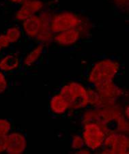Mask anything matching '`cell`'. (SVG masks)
<instances>
[{
	"label": "cell",
	"instance_id": "6da1fadb",
	"mask_svg": "<svg viewBox=\"0 0 129 154\" xmlns=\"http://www.w3.org/2000/svg\"><path fill=\"white\" fill-rule=\"evenodd\" d=\"M122 68L118 60L112 58H103L96 61L87 75V81L90 85L106 81H115Z\"/></svg>",
	"mask_w": 129,
	"mask_h": 154
},
{
	"label": "cell",
	"instance_id": "7a4b0ae2",
	"mask_svg": "<svg viewBox=\"0 0 129 154\" xmlns=\"http://www.w3.org/2000/svg\"><path fill=\"white\" fill-rule=\"evenodd\" d=\"M109 129V125L102 122H83L81 135L85 147L91 151H100L102 148L106 133Z\"/></svg>",
	"mask_w": 129,
	"mask_h": 154
},
{
	"label": "cell",
	"instance_id": "3957f363",
	"mask_svg": "<svg viewBox=\"0 0 129 154\" xmlns=\"http://www.w3.org/2000/svg\"><path fill=\"white\" fill-rule=\"evenodd\" d=\"M83 17L73 11H60L53 14L50 29L54 34L64 31L78 29Z\"/></svg>",
	"mask_w": 129,
	"mask_h": 154
},
{
	"label": "cell",
	"instance_id": "277c9868",
	"mask_svg": "<svg viewBox=\"0 0 129 154\" xmlns=\"http://www.w3.org/2000/svg\"><path fill=\"white\" fill-rule=\"evenodd\" d=\"M129 139L127 134L110 129L106 133L102 148L100 150L103 154H128Z\"/></svg>",
	"mask_w": 129,
	"mask_h": 154
},
{
	"label": "cell",
	"instance_id": "5b68a950",
	"mask_svg": "<svg viewBox=\"0 0 129 154\" xmlns=\"http://www.w3.org/2000/svg\"><path fill=\"white\" fill-rule=\"evenodd\" d=\"M87 88L81 82L71 81L61 85L58 93L68 102L71 106L70 110H72L78 103L79 100L86 96Z\"/></svg>",
	"mask_w": 129,
	"mask_h": 154
},
{
	"label": "cell",
	"instance_id": "8992f818",
	"mask_svg": "<svg viewBox=\"0 0 129 154\" xmlns=\"http://www.w3.org/2000/svg\"><path fill=\"white\" fill-rule=\"evenodd\" d=\"M27 149V138L21 131L12 130L5 137V152L8 154H22Z\"/></svg>",
	"mask_w": 129,
	"mask_h": 154
},
{
	"label": "cell",
	"instance_id": "52a82bcc",
	"mask_svg": "<svg viewBox=\"0 0 129 154\" xmlns=\"http://www.w3.org/2000/svg\"><path fill=\"white\" fill-rule=\"evenodd\" d=\"M45 4L42 0H27L20 4L15 12V19L23 22L34 15L38 14L45 9Z\"/></svg>",
	"mask_w": 129,
	"mask_h": 154
},
{
	"label": "cell",
	"instance_id": "ba28073f",
	"mask_svg": "<svg viewBox=\"0 0 129 154\" xmlns=\"http://www.w3.org/2000/svg\"><path fill=\"white\" fill-rule=\"evenodd\" d=\"M93 87L99 94L100 97L119 100L126 94L124 90L118 85L115 81L103 82L94 85Z\"/></svg>",
	"mask_w": 129,
	"mask_h": 154
},
{
	"label": "cell",
	"instance_id": "9c48e42d",
	"mask_svg": "<svg viewBox=\"0 0 129 154\" xmlns=\"http://www.w3.org/2000/svg\"><path fill=\"white\" fill-rule=\"evenodd\" d=\"M81 38L79 29H70L55 34L53 42L62 48L71 47L75 45Z\"/></svg>",
	"mask_w": 129,
	"mask_h": 154
},
{
	"label": "cell",
	"instance_id": "30bf717a",
	"mask_svg": "<svg viewBox=\"0 0 129 154\" xmlns=\"http://www.w3.org/2000/svg\"><path fill=\"white\" fill-rule=\"evenodd\" d=\"M42 28V23L38 14L22 22V32L30 39H35Z\"/></svg>",
	"mask_w": 129,
	"mask_h": 154
},
{
	"label": "cell",
	"instance_id": "8fae6325",
	"mask_svg": "<svg viewBox=\"0 0 129 154\" xmlns=\"http://www.w3.org/2000/svg\"><path fill=\"white\" fill-rule=\"evenodd\" d=\"M49 108L52 115L55 116H61L68 112L71 106L68 102L58 92L52 95L50 97Z\"/></svg>",
	"mask_w": 129,
	"mask_h": 154
},
{
	"label": "cell",
	"instance_id": "7c38bea8",
	"mask_svg": "<svg viewBox=\"0 0 129 154\" xmlns=\"http://www.w3.org/2000/svg\"><path fill=\"white\" fill-rule=\"evenodd\" d=\"M20 65V58L17 53H7L0 59V70L4 73L17 70Z\"/></svg>",
	"mask_w": 129,
	"mask_h": 154
},
{
	"label": "cell",
	"instance_id": "4fadbf2b",
	"mask_svg": "<svg viewBox=\"0 0 129 154\" xmlns=\"http://www.w3.org/2000/svg\"><path fill=\"white\" fill-rule=\"evenodd\" d=\"M45 46L38 44L36 46L32 48L23 60V65L25 68H30L39 61L42 56Z\"/></svg>",
	"mask_w": 129,
	"mask_h": 154
},
{
	"label": "cell",
	"instance_id": "5bb4252c",
	"mask_svg": "<svg viewBox=\"0 0 129 154\" xmlns=\"http://www.w3.org/2000/svg\"><path fill=\"white\" fill-rule=\"evenodd\" d=\"M4 34L6 35L8 40L12 45V44L19 42L22 37L23 32L19 27L17 25H13V26L8 28Z\"/></svg>",
	"mask_w": 129,
	"mask_h": 154
},
{
	"label": "cell",
	"instance_id": "9a60e30c",
	"mask_svg": "<svg viewBox=\"0 0 129 154\" xmlns=\"http://www.w3.org/2000/svg\"><path fill=\"white\" fill-rule=\"evenodd\" d=\"M53 33L51 32V29L49 30H43L37 35L34 40H36L38 44H40L43 46H46L49 45L51 42H53L54 38Z\"/></svg>",
	"mask_w": 129,
	"mask_h": 154
},
{
	"label": "cell",
	"instance_id": "2e32d148",
	"mask_svg": "<svg viewBox=\"0 0 129 154\" xmlns=\"http://www.w3.org/2000/svg\"><path fill=\"white\" fill-rule=\"evenodd\" d=\"M86 97L88 102L89 107H96L100 100V97L94 87L90 85L87 88V93Z\"/></svg>",
	"mask_w": 129,
	"mask_h": 154
},
{
	"label": "cell",
	"instance_id": "e0dca14e",
	"mask_svg": "<svg viewBox=\"0 0 129 154\" xmlns=\"http://www.w3.org/2000/svg\"><path fill=\"white\" fill-rule=\"evenodd\" d=\"M13 130V125L10 120L0 118V137H6Z\"/></svg>",
	"mask_w": 129,
	"mask_h": 154
},
{
	"label": "cell",
	"instance_id": "ac0fdd59",
	"mask_svg": "<svg viewBox=\"0 0 129 154\" xmlns=\"http://www.w3.org/2000/svg\"><path fill=\"white\" fill-rule=\"evenodd\" d=\"M115 124L116 125L115 130L118 132L128 135L129 131L128 119H126L124 115L115 121Z\"/></svg>",
	"mask_w": 129,
	"mask_h": 154
},
{
	"label": "cell",
	"instance_id": "d6986e66",
	"mask_svg": "<svg viewBox=\"0 0 129 154\" xmlns=\"http://www.w3.org/2000/svg\"><path fill=\"white\" fill-rule=\"evenodd\" d=\"M71 147L74 151L80 149L85 147L84 142L81 135L79 134H74L71 137Z\"/></svg>",
	"mask_w": 129,
	"mask_h": 154
},
{
	"label": "cell",
	"instance_id": "ffe728a7",
	"mask_svg": "<svg viewBox=\"0 0 129 154\" xmlns=\"http://www.w3.org/2000/svg\"><path fill=\"white\" fill-rule=\"evenodd\" d=\"M9 87V81L4 72L0 70V95L7 91Z\"/></svg>",
	"mask_w": 129,
	"mask_h": 154
},
{
	"label": "cell",
	"instance_id": "44dd1931",
	"mask_svg": "<svg viewBox=\"0 0 129 154\" xmlns=\"http://www.w3.org/2000/svg\"><path fill=\"white\" fill-rule=\"evenodd\" d=\"M11 44L8 40L6 35L4 34H0V53H1L4 50L9 48Z\"/></svg>",
	"mask_w": 129,
	"mask_h": 154
},
{
	"label": "cell",
	"instance_id": "7402d4cb",
	"mask_svg": "<svg viewBox=\"0 0 129 154\" xmlns=\"http://www.w3.org/2000/svg\"><path fill=\"white\" fill-rule=\"evenodd\" d=\"M115 6L122 10H128V0H113Z\"/></svg>",
	"mask_w": 129,
	"mask_h": 154
},
{
	"label": "cell",
	"instance_id": "603a6c76",
	"mask_svg": "<svg viewBox=\"0 0 129 154\" xmlns=\"http://www.w3.org/2000/svg\"><path fill=\"white\" fill-rule=\"evenodd\" d=\"M91 152L92 151L86 147H83V148L80 149L79 150L74 151V153L77 154H89V153H91Z\"/></svg>",
	"mask_w": 129,
	"mask_h": 154
},
{
	"label": "cell",
	"instance_id": "cb8c5ba5",
	"mask_svg": "<svg viewBox=\"0 0 129 154\" xmlns=\"http://www.w3.org/2000/svg\"><path fill=\"white\" fill-rule=\"evenodd\" d=\"M5 152V137H0V153Z\"/></svg>",
	"mask_w": 129,
	"mask_h": 154
},
{
	"label": "cell",
	"instance_id": "d4e9b609",
	"mask_svg": "<svg viewBox=\"0 0 129 154\" xmlns=\"http://www.w3.org/2000/svg\"><path fill=\"white\" fill-rule=\"evenodd\" d=\"M123 115L126 119H128L129 118V106L128 105H126V106L123 108Z\"/></svg>",
	"mask_w": 129,
	"mask_h": 154
},
{
	"label": "cell",
	"instance_id": "484cf974",
	"mask_svg": "<svg viewBox=\"0 0 129 154\" xmlns=\"http://www.w3.org/2000/svg\"><path fill=\"white\" fill-rule=\"evenodd\" d=\"M8 1L10 2V3L13 4H18V5H20L22 4L23 2H26L27 0H8Z\"/></svg>",
	"mask_w": 129,
	"mask_h": 154
}]
</instances>
